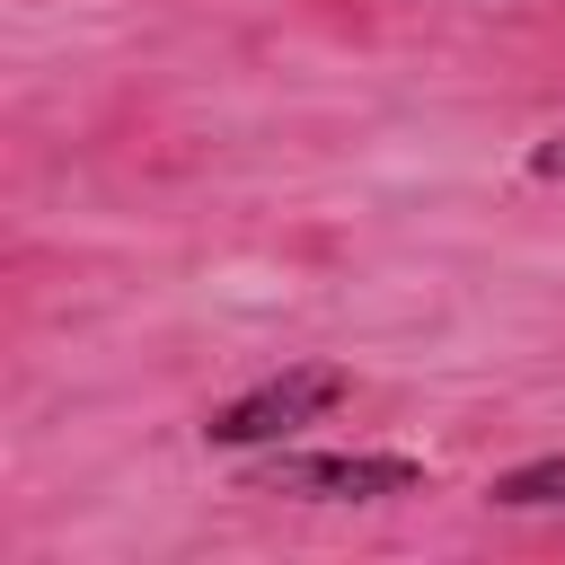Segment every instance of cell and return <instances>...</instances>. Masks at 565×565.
Instances as JSON below:
<instances>
[{
    "label": "cell",
    "mask_w": 565,
    "mask_h": 565,
    "mask_svg": "<svg viewBox=\"0 0 565 565\" xmlns=\"http://www.w3.org/2000/svg\"><path fill=\"white\" fill-rule=\"evenodd\" d=\"M530 177H547V185H556V177H565V132H547V141H539V150H530Z\"/></svg>",
    "instance_id": "cell-4"
},
{
    "label": "cell",
    "mask_w": 565,
    "mask_h": 565,
    "mask_svg": "<svg viewBox=\"0 0 565 565\" xmlns=\"http://www.w3.org/2000/svg\"><path fill=\"white\" fill-rule=\"evenodd\" d=\"M344 397H353V371H344V362H291V371L238 388L230 406H212V415H203V441H212V450H265V441H291L300 424L335 415Z\"/></svg>",
    "instance_id": "cell-1"
},
{
    "label": "cell",
    "mask_w": 565,
    "mask_h": 565,
    "mask_svg": "<svg viewBox=\"0 0 565 565\" xmlns=\"http://www.w3.org/2000/svg\"><path fill=\"white\" fill-rule=\"evenodd\" d=\"M486 503H494V512H565V450H539V459L503 468V477L486 486Z\"/></svg>",
    "instance_id": "cell-3"
},
{
    "label": "cell",
    "mask_w": 565,
    "mask_h": 565,
    "mask_svg": "<svg viewBox=\"0 0 565 565\" xmlns=\"http://www.w3.org/2000/svg\"><path fill=\"white\" fill-rule=\"evenodd\" d=\"M256 494H291V503H388V494H424V459L406 450H282L247 477Z\"/></svg>",
    "instance_id": "cell-2"
}]
</instances>
